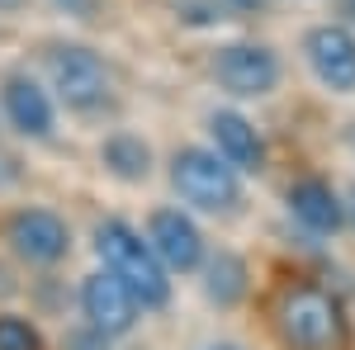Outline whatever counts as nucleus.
<instances>
[{"mask_svg": "<svg viewBox=\"0 0 355 350\" xmlns=\"http://www.w3.org/2000/svg\"><path fill=\"white\" fill-rule=\"evenodd\" d=\"M95 251H100L105 270H114L137 294L142 308H162L171 298V270L162 265V256L152 251V242H142V232H133L128 222H119V218L100 222L95 227Z\"/></svg>", "mask_w": 355, "mask_h": 350, "instance_id": "obj_1", "label": "nucleus"}, {"mask_svg": "<svg viewBox=\"0 0 355 350\" xmlns=\"http://www.w3.org/2000/svg\"><path fill=\"white\" fill-rule=\"evenodd\" d=\"M171 185L175 194L204 209V213H232L242 204V180H237V166L223 157L218 147H180L171 157Z\"/></svg>", "mask_w": 355, "mask_h": 350, "instance_id": "obj_2", "label": "nucleus"}, {"mask_svg": "<svg viewBox=\"0 0 355 350\" xmlns=\"http://www.w3.org/2000/svg\"><path fill=\"white\" fill-rule=\"evenodd\" d=\"M279 336L289 350H331L341 341V308L327 289L299 284L279 303Z\"/></svg>", "mask_w": 355, "mask_h": 350, "instance_id": "obj_3", "label": "nucleus"}, {"mask_svg": "<svg viewBox=\"0 0 355 350\" xmlns=\"http://www.w3.org/2000/svg\"><path fill=\"white\" fill-rule=\"evenodd\" d=\"M48 81H53L57 100L67 109H100L110 100V71H105V62L81 48V43H57L53 53H48Z\"/></svg>", "mask_w": 355, "mask_h": 350, "instance_id": "obj_4", "label": "nucleus"}, {"mask_svg": "<svg viewBox=\"0 0 355 350\" xmlns=\"http://www.w3.org/2000/svg\"><path fill=\"white\" fill-rule=\"evenodd\" d=\"M214 81L237 100H261L279 85V57L266 43H223L214 53Z\"/></svg>", "mask_w": 355, "mask_h": 350, "instance_id": "obj_5", "label": "nucleus"}, {"mask_svg": "<svg viewBox=\"0 0 355 350\" xmlns=\"http://www.w3.org/2000/svg\"><path fill=\"white\" fill-rule=\"evenodd\" d=\"M303 57L313 67V76L336 90V95H355V33L346 24H318L303 38Z\"/></svg>", "mask_w": 355, "mask_h": 350, "instance_id": "obj_6", "label": "nucleus"}, {"mask_svg": "<svg viewBox=\"0 0 355 350\" xmlns=\"http://www.w3.org/2000/svg\"><path fill=\"white\" fill-rule=\"evenodd\" d=\"M81 308H85V317H90V326H100L105 336H123V331H133L142 303H137V294L114 270H95L81 284Z\"/></svg>", "mask_w": 355, "mask_h": 350, "instance_id": "obj_7", "label": "nucleus"}, {"mask_svg": "<svg viewBox=\"0 0 355 350\" xmlns=\"http://www.w3.org/2000/svg\"><path fill=\"white\" fill-rule=\"evenodd\" d=\"M147 242L162 256V265L175 274H190L204 265V237H199L194 218H185L180 209H157L147 222Z\"/></svg>", "mask_w": 355, "mask_h": 350, "instance_id": "obj_8", "label": "nucleus"}, {"mask_svg": "<svg viewBox=\"0 0 355 350\" xmlns=\"http://www.w3.org/2000/svg\"><path fill=\"white\" fill-rule=\"evenodd\" d=\"M5 237L10 246L33 261V265H53L67 256V246H71V232H67V222L48 209H19V213L10 218V227H5Z\"/></svg>", "mask_w": 355, "mask_h": 350, "instance_id": "obj_9", "label": "nucleus"}, {"mask_svg": "<svg viewBox=\"0 0 355 350\" xmlns=\"http://www.w3.org/2000/svg\"><path fill=\"white\" fill-rule=\"evenodd\" d=\"M209 133H214V147H218L237 170H261V166H266V142L256 133V123L242 119L237 109H218V114L209 119Z\"/></svg>", "mask_w": 355, "mask_h": 350, "instance_id": "obj_10", "label": "nucleus"}, {"mask_svg": "<svg viewBox=\"0 0 355 350\" xmlns=\"http://www.w3.org/2000/svg\"><path fill=\"white\" fill-rule=\"evenodd\" d=\"M0 105H5V119L24 137L53 133V100H48V90H38L28 76H10V81L0 85Z\"/></svg>", "mask_w": 355, "mask_h": 350, "instance_id": "obj_11", "label": "nucleus"}, {"mask_svg": "<svg viewBox=\"0 0 355 350\" xmlns=\"http://www.w3.org/2000/svg\"><path fill=\"white\" fill-rule=\"evenodd\" d=\"M289 213L299 218L308 232L327 237V232H336L346 222V199H336V189L327 180H299L289 189Z\"/></svg>", "mask_w": 355, "mask_h": 350, "instance_id": "obj_12", "label": "nucleus"}, {"mask_svg": "<svg viewBox=\"0 0 355 350\" xmlns=\"http://www.w3.org/2000/svg\"><path fill=\"white\" fill-rule=\"evenodd\" d=\"M204 274H209V279H204V294L214 298L218 308H232V303L246 294V265L232 251H218V256L204 265Z\"/></svg>", "mask_w": 355, "mask_h": 350, "instance_id": "obj_13", "label": "nucleus"}, {"mask_svg": "<svg viewBox=\"0 0 355 350\" xmlns=\"http://www.w3.org/2000/svg\"><path fill=\"white\" fill-rule=\"evenodd\" d=\"M147 161H152V152L137 137H114V142H105V166H110L119 180H142L147 175Z\"/></svg>", "mask_w": 355, "mask_h": 350, "instance_id": "obj_14", "label": "nucleus"}, {"mask_svg": "<svg viewBox=\"0 0 355 350\" xmlns=\"http://www.w3.org/2000/svg\"><path fill=\"white\" fill-rule=\"evenodd\" d=\"M0 350H38V331L24 317H0Z\"/></svg>", "mask_w": 355, "mask_h": 350, "instance_id": "obj_15", "label": "nucleus"}, {"mask_svg": "<svg viewBox=\"0 0 355 350\" xmlns=\"http://www.w3.org/2000/svg\"><path fill=\"white\" fill-rule=\"evenodd\" d=\"M67 350H110V336H105L100 326H90V331H81V336H71Z\"/></svg>", "mask_w": 355, "mask_h": 350, "instance_id": "obj_16", "label": "nucleus"}, {"mask_svg": "<svg viewBox=\"0 0 355 350\" xmlns=\"http://www.w3.org/2000/svg\"><path fill=\"white\" fill-rule=\"evenodd\" d=\"M57 5H62L67 15H76V19H90V15L100 10V0H57Z\"/></svg>", "mask_w": 355, "mask_h": 350, "instance_id": "obj_17", "label": "nucleus"}, {"mask_svg": "<svg viewBox=\"0 0 355 350\" xmlns=\"http://www.w3.org/2000/svg\"><path fill=\"white\" fill-rule=\"evenodd\" d=\"M346 218H351V227H355V185H351V194H346Z\"/></svg>", "mask_w": 355, "mask_h": 350, "instance_id": "obj_18", "label": "nucleus"}, {"mask_svg": "<svg viewBox=\"0 0 355 350\" xmlns=\"http://www.w3.org/2000/svg\"><path fill=\"white\" fill-rule=\"evenodd\" d=\"M341 15H346V19L355 24V0H341Z\"/></svg>", "mask_w": 355, "mask_h": 350, "instance_id": "obj_19", "label": "nucleus"}, {"mask_svg": "<svg viewBox=\"0 0 355 350\" xmlns=\"http://www.w3.org/2000/svg\"><path fill=\"white\" fill-rule=\"evenodd\" d=\"M214 350H237V346H214Z\"/></svg>", "mask_w": 355, "mask_h": 350, "instance_id": "obj_20", "label": "nucleus"}, {"mask_svg": "<svg viewBox=\"0 0 355 350\" xmlns=\"http://www.w3.org/2000/svg\"><path fill=\"white\" fill-rule=\"evenodd\" d=\"M0 5H15V0H0Z\"/></svg>", "mask_w": 355, "mask_h": 350, "instance_id": "obj_21", "label": "nucleus"}]
</instances>
